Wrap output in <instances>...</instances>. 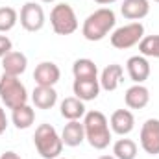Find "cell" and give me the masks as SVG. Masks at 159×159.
I'll list each match as a JSON object with an SVG mask.
<instances>
[{"label": "cell", "mask_w": 159, "mask_h": 159, "mask_svg": "<svg viewBox=\"0 0 159 159\" xmlns=\"http://www.w3.org/2000/svg\"><path fill=\"white\" fill-rule=\"evenodd\" d=\"M139 52L144 57H159V35H146L139 43Z\"/></svg>", "instance_id": "23"}, {"label": "cell", "mask_w": 159, "mask_h": 159, "mask_svg": "<svg viewBox=\"0 0 159 159\" xmlns=\"http://www.w3.org/2000/svg\"><path fill=\"white\" fill-rule=\"evenodd\" d=\"M0 98L6 104V107L15 109L24 104H28V91L19 76L2 74L0 78Z\"/></svg>", "instance_id": "4"}, {"label": "cell", "mask_w": 159, "mask_h": 159, "mask_svg": "<svg viewBox=\"0 0 159 159\" xmlns=\"http://www.w3.org/2000/svg\"><path fill=\"white\" fill-rule=\"evenodd\" d=\"M20 26L26 32H39L44 26V11L39 4L26 2L20 9Z\"/></svg>", "instance_id": "7"}, {"label": "cell", "mask_w": 159, "mask_h": 159, "mask_svg": "<svg viewBox=\"0 0 159 159\" xmlns=\"http://www.w3.org/2000/svg\"><path fill=\"white\" fill-rule=\"evenodd\" d=\"M83 128H85V139H87V143L93 148L104 150V148L109 146V143H111V129H109L107 117L102 111H89V113H85Z\"/></svg>", "instance_id": "2"}, {"label": "cell", "mask_w": 159, "mask_h": 159, "mask_svg": "<svg viewBox=\"0 0 159 159\" xmlns=\"http://www.w3.org/2000/svg\"><path fill=\"white\" fill-rule=\"evenodd\" d=\"M98 159H117L115 156H100Z\"/></svg>", "instance_id": "29"}, {"label": "cell", "mask_w": 159, "mask_h": 159, "mask_svg": "<svg viewBox=\"0 0 159 159\" xmlns=\"http://www.w3.org/2000/svg\"><path fill=\"white\" fill-rule=\"evenodd\" d=\"M32 102L35 107L39 109H50L56 106L57 102V93L54 87H44V85H37L32 93Z\"/></svg>", "instance_id": "17"}, {"label": "cell", "mask_w": 159, "mask_h": 159, "mask_svg": "<svg viewBox=\"0 0 159 159\" xmlns=\"http://www.w3.org/2000/svg\"><path fill=\"white\" fill-rule=\"evenodd\" d=\"M41 2H46V4H50V2H56V0H41Z\"/></svg>", "instance_id": "30"}, {"label": "cell", "mask_w": 159, "mask_h": 159, "mask_svg": "<svg viewBox=\"0 0 159 159\" xmlns=\"http://www.w3.org/2000/svg\"><path fill=\"white\" fill-rule=\"evenodd\" d=\"M126 69H128V74H129L131 81H135V83H143L150 76V63L146 61L144 56L129 57L126 63Z\"/></svg>", "instance_id": "13"}, {"label": "cell", "mask_w": 159, "mask_h": 159, "mask_svg": "<svg viewBox=\"0 0 159 159\" xmlns=\"http://www.w3.org/2000/svg\"><path fill=\"white\" fill-rule=\"evenodd\" d=\"M50 24L57 35H70L78 30V17L70 4H57L50 11Z\"/></svg>", "instance_id": "5"}, {"label": "cell", "mask_w": 159, "mask_h": 159, "mask_svg": "<svg viewBox=\"0 0 159 159\" xmlns=\"http://www.w3.org/2000/svg\"><path fill=\"white\" fill-rule=\"evenodd\" d=\"M117 24V17H115V11L109 9V7H100L96 11H93L85 20H83V26H81V34L83 37L91 43L94 41H102Z\"/></svg>", "instance_id": "1"}, {"label": "cell", "mask_w": 159, "mask_h": 159, "mask_svg": "<svg viewBox=\"0 0 159 159\" xmlns=\"http://www.w3.org/2000/svg\"><path fill=\"white\" fill-rule=\"evenodd\" d=\"M57 159H63V157H57Z\"/></svg>", "instance_id": "32"}, {"label": "cell", "mask_w": 159, "mask_h": 159, "mask_svg": "<svg viewBox=\"0 0 159 159\" xmlns=\"http://www.w3.org/2000/svg\"><path fill=\"white\" fill-rule=\"evenodd\" d=\"M109 124H111V129L115 133H119V135L124 137V135H128V133L133 131V128H135V117H133V113L129 109H117L111 115Z\"/></svg>", "instance_id": "12"}, {"label": "cell", "mask_w": 159, "mask_h": 159, "mask_svg": "<svg viewBox=\"0 0 159 159\" xmlns=\"http://www.w3.org/2000/svg\"><path fill=\"white\" fill-rule=\"evenodd\" d=\"M6 128H7V117H6V111L0 106V135L6 131Z\"/></svg>", "instance_id": "26"}, {"label": "cell", "mask_w": 159, "mask_h": 159, "mask_svg": "<svg viewBox=\"0 0 159 159\" xmlns=\"http://www.w3.org/2000/svg\"><path fill=\"white\" fill-rule=\"evenodd\" d=\"M61 78V70L56 63L52 61H43L35 67L34 72V80L37 85H44V87H54Z\"/></svg>", "instance_id": "9"}, {"label": "cell", "mask_w": 159, "mask_h": 159, "mask_svg": "<svg viewBox=\"0 0 159 159\" xmlns=\"http://www.w3.org/2000/svg\"><path fill=\"white\" fill-rule=\"evenodd\" d=\"M35 148L41 154L43 159H57L63 152V141L61 135L56 131L54 126L50 124H39L34 135Z\"/></svg>", "instance_id": "3"}, {"label": "cell", "mask_w": 159, "mask_h": 159, "mask_svg": "<svg viewBox=\"0 0 159 159\" xmlns=\"http://www.w3.org/2000/svg\"><path fill=\"white\" fill-rule=\"evenodd\" d=\"M28 67V57L22 54V52H17V50H11L9 54H6L2 57V69H4V74H9V76H20L24 74Z\"/></svg>", "instance_id": "10"}, {"label": "cell", "mask_w": 159, "mask_h": 159, "mask_svg": "<svg viewBox=\"0 0 159 159\" xmlns=\"http://www.w3.org/2000/svg\"><path fill=\"white\" fill-rule=\"evenodd\" d=\"M113 156L117 159H135L137 157V144L131 139H119L113 144Z\"/></svg>", "instance_id": "22"}, {"label": "cell", "mask_w": 159, "mask_h": 159, "mask_svg": "<svg viewBox=\"0 0 159 159\" xmlns=\"http://www.w3.org/2000/svg\"><path fill=\"white\" fill-rule=\"evenodd\" d=\"M120 13L129 20H141L150 13L148 0H124L120 6Z\"/></svg>", "instance_id": "14"}, {"label": "cell", "mask_w": 159, "mask_h": 159, "mask_svg": "<svg viewBox=\"0 0 159 159\" xmlns=\"http://www.w3.org/2000/svg\"><path fill=\"white\" fill-rule=\"evenodd\" d=\"M11 111H13L11 120H13V124H15L19 129H28V128L34 124V120H35V111H34L28 104H24V106H20V107H15V109H11Z\"/></svg>", "instance_id": "21"}, {"label": "cell", "mask_w": 159, "mask_h": 159, "mask_svg": "<svg viewBox=\"0 0 159 159\" xmlns=\"http://www.w3.org/2000/svg\"><path fill=\"white\" fill-rule=\"evenodd\" d=\"M0 159H20V156H19V154H15V152H11V150H9V152H4V154H2V156H0Z\"/></svg>", "instance_id": "27"}, {"label": "cell", "mask_w": 159, "mask_h": 159, "mask_svg": "<svg viewBox=\"0 0 159 159\" xmlns=\"http://www.w3.org/2000/svg\"><path fill=\"white\" fill-rule=\"evenodd\" d=\"M85 115V106L83 100L76 96H69L61 102V117L67 120H80Z\"/></svg>", "instance_id": "19"}, {"label": "cell", "mask_w": 159, "mask_h": 159, "mask_svg": "<svg viewBox=\"0 0 159 159\" xmlns=\"http://www.w3.org/2000/svg\"><path fill=\"white\" fill-rule=\"evenodd\" d=\"M61 141L67 146H80L85 141V128L80 120H69L61 131Z\"/></svg>", "instance_id": "15"}, {"label": "cell", "mask_w": 159, "mask_h": 159, "mask_svg": "<svg viewBox=\"0 0 159 159\" xmlns=\"http://www.w3.org/2000/svg\"><path fill=\"white\" fill-rule=\"evenodd\" d=\"M154 2H159V0H154Z\"/></svg>", "instance_id": "31"}, {"label": "cell", "mask_w": 159, "mask_h": 159, "mask_svg": "<svg viewBox=\"0 0 159 159\" xmlns=\"http://www.w3.org/2000/svg\"><path fill=\"white\" fill-rule=\"evenodd\" d=\"M143 37H144V26L141 22H129V24L120 26L113 32L111 44L119 50H126V48H131V46L139 44Z\"/></svg>", "instance_id": "6"}, {"label": "cell", "mask_w": 159, "mask_h": 159, "mask_svg": "<svg viewBox=\"0 0 159 159\" xmlns=\"http://www.w3.org/2000/svg\"><path fill=\"white\" fill-rule=\"evenodd\" d=\"M19 13L13 7H0V32H9L15 28Z\"/></svg>", "instance_id": "24"}, {"label": "cell", "mask_w": 159, "mask_h": 159, "mask_svg": "<svg viewBox=\"0 0 159 159\" xmlns=\"http://www.w3.org/2000/svg\"><path fill=\"white\" fill-rule=\"evenodd\" d=\"M72 74L74 80H98V69L94 65L93 59H87V57H81L76 59L74 65H72Z\"/></svg>", "instance_id": "20"}, {"label": "cell", "mask_w": 159, "mask_h": 159, "mask_svg": "<svg viewBox=\"0 0 159 159\" xmlns=\"http://www.w3.org/2000/svg\"><path fill=\"white\" fill-rule=\"evenodd\" d=\"M122 74H124V70H122V67L117 65V63H111V65H107L104 70H102V76H100V87L104 89V91H115L117 87L120 85V81H122Z\"/></svg>", "instance_id": "18"}, {"label": "cell", "mask_w": 159, "mask_h": 159, "mask_svg": "<svg viewBox=\"0 0 159 159\" xmlns=\"http://www.w3.org/2000/svg\"><path fill=\"white\" fill-rule=\"evenodd\" d=\"M96 4H102V6H106V4H113V2H119V0H94Z\"/></svg>", "instance_id": "28"}, {"label": "cell", "mask_w": 159, "mask_h": 159, "mask_svg": "<svg viewBox=\"0 0 159 159\" xmlns=\"http://www.w3.org/2000/svg\"><path fill=\"white\" fill-rule=\"evenodd\" d=\"M124 102L129 109H143L148 106L150 102V91L143 85V83H135L131 85L126 94H124Z\"/></svg>", "instance_id": "11"}, {"label": "cell", "mask_w": 159, "mask_h": 159, "mask_svg": "<svg viewBox=\"0 0 159 159\" xmlns=\"http://www.w3.org/2000/svg\"><path fill=\"white\" fill-rule=\"evenodd\" d=\"M100 81L98 80H74L72 83V91L76 94V98L83 100V102H89V100H94L98 94H100Z\"/></svg>", "instance_id": "16"}, {"label": "cell", "mask_w": 159, "mask_h": 159, "mask_svg": "<svg viewBox=\"0 0 159 159\" xmlns=\"http://www.w3.org/2000/svg\"><path fill=\"white\" fill-rule=\"evenodd\" d=\"M13 50V43L9 37H6V35H0V59L6 56V54H9Z\"/></svg>", "instance_id": "25"}, {"label": "cell", "mask_w": 159, "mask_h": 159, "mask_svg": "<svg viewBox=\"0 0 159 159\" xmlns=\"http://www.w3.org/2000/svg\"><path fill=\"white\" fill-rule=\"evenodd\" d=\"M141 146L146 154L159 156V119H148L141 128Z\"/></svg>", "instance_id": "8"}]
</instances>
